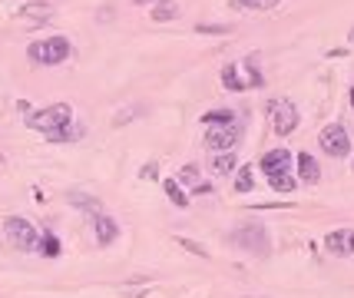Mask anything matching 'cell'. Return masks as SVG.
<instances>
[{
  "label": "cell",
  "instance_id": "9a60e30c",
  "mask_svg": "<svg viewBox=\"0 0 354 298\" xmlns=\"http://www.w3.org/2000/svg\"><path fill=\"white\" fill-rule=\"evenodd\" d=\"M222 87H225V90H235V93L248 90V87H245V80L239 76V70H235L232 63H228V67H222Z\"/></svg>",
  "mask_w": 354,
  "mask_h": 298
},
{
  "label": "cell",
  "instance_id": "f1b7e54d",
  "mask_svg": "<svg viewBox=\"0 0 354 298\" xmlns=\"http://www.w3.org/2000/svg\"><path fill=\"white\" fill-rule=\"evenodd\" d=\"M132 3H150V0H132Z\"/></svg>",
  "mask_w": 354,
  "mask_h": 298
},
{
  "label": "cell",
  "instance_id": "52a82bcc",
  "mask_svg": "<svg viewBox=\"0 0 354 298\" xmlns=\"http://www.w3.org/2000/svg\"><path fill=\"white\" fill-rule=\"evenodd\" d=\"M268 110H272V130L279 133V136L295 133V126H298V106L292 100H275Z\"/></svg>",
  "mask_w": 354,
  "mask_h": 298
},
{
  "label": "cell",
  "instance_id": "8fae6325",
  "mask_svg": "<svg viewBox=\"0 0 354 298\" xmlns=\"http://www.w3.org/2000/svg\"><path fill=\"white\" fill-rule=\"evenodd\" d=\"M298 176L305 183H318L321 179V166H318V159L311 152H298Z\"/></svg>",
  "mask_w": 354,
  "mask_h": 298
},
{
  "label": "cell",
  "instance_id": "8992f818",
  "mask_svg": "<svg viewBox=\"0 0 354 298\" xmlns=\"http://www.w3.org/2000/svg\"><path fill=\"white\" fill-rule=\"evenodd\" d=\"M318 143H321V149H324L328 156H335V159L351 152V136H348V130H344L341 123H328V126L321 130V136H318Z\"/></svg>",
  "mask_w": 354,
  "mask_h": 298
},
{
  "label": "cell",
  "instance_id": "4fadbf2b",
  "mask_svg": "<svg viewBox=\"0 0 354 298\" xmlns=\"http://www.w3.org/2000/svg\"><path fill=\"white\" fill-rule=\"evenodd\" d=\"M235 166H239L235 152H215V159H212V172H215V176H232Z\"/></svg>",
  "mask_w": 354,
  "mask_h": 298
},
{
  "label": "cell",
  "instance_id": "9c48e42d",
  "mask_svg": "<svg viewBox=\"0 0 354 298\" xmlns=\"http://www.w3.org/2000/svg\"><path fill=\"white\" fill-rule=\"evenodd\" d=\"M324 249H328L331 255H341V259L354 255V229H335V232H328V236H324Z\"/></svg>",
  "mask_w": 354,
  "mask_h": 298
},
{
  "label": "cell",
  "instance_id": "7c38bea8",
  "mask_svg": "<svg viewBox=\"0 0 354 298\" xmlns=\"http://www.w3.org/2000/svg\"><path fill=\"white\" fill-rule=\"evenodd\" d=\"M150 17L156 20V23H169V20L179 17V7H176L172 0H159V3H156V7L150 10Z\"/></svg>",
  "mask_w": 354,
  "mask_h": 298
},
{
  "label": "cell",
  "instance_id": "4316f807",
  "mask_svg": "<svg viewBox=\"0 0 354 298\" xmlns=\"http://www.w3.org/2000/svg\"><path fill=\"white\" fill-rule=\"evenodd\" d=\"M139 176H143V179H156V176H159V166H156V163H146V169H143Z\"/></svg>",
  "mask_w": 354,
  "mask_h": 298
},
{
  "label": "cell",
  "instance_id": "f546056e",
  "mask_svg": "<svg viewBox=\"0 0 354 298\" xmlns=\"http://www.w3.org/2000/svg\"><path fill=\"white\" fill-rule=\"evenodd\" d=\"M351 106H354V90H351Z\"/></svg>",
  "mask_w": 354,
  "mask_h": 298
},
{
  "label": "cell",
  "instance_id": "2e32d148",
  "mask_svg": "<svg viewBox=\"0 0 354 298\" xmlns=\"http://www.w3.org/2000/svg\"><path fill=\"white\" fill-rule=\"evenodd\" d=\"M20 17L50 20V17H54V7H50V3H23V7H20Z\"/></svg>",
  "mask_w": 354,
  "mask_h": 298
},
{
  "label": "cell",
  "instance_id": "ac0fdd59",
  "mask_svg": "<svg viewBox=\"0 0 354 298\" xmlns=\"http://www.w3.org/2000/svg\"><path fill=\"white\" fill-rule=\"evenodd\" d=\"M268 186L275 192H295V176L292 172H279V176H268Z\"/></svg>",
  "mask_w": 354,
  "mask_h": 298
},
{
  "label": "cell",
  "instance_id": "cb8c5ba5",
  "mask_svg": "<svg viewBox=\"0 0 354 298\" xmlns=\"http://www.w3.org/2000/svg\"><path fill=\"white\" fill-rule=\"evenodd\" d=\"M176 183H186V186L196 189V186H199V169H196V166H186L182 172H179V179H176Z\"/></svg>",
  "mask_w": 354,
  "mask_h": 298
},
{
  "label": "cell",
  "instance_id": "484cf974",
  "mask_svg": "<svg viewBox=\"0 0 354 298\" xmlns=\"http://www.w3.org/2000/svg\"><path fill=\"white\" fill-rule=\"evenodd\" d=\"M176 242L182 245L186 252H192V255H199V259H205V249H202V245H199V242H192V239H186V236H179Z\"/></svg>",
  "mask_w": 354,
  "mask_h": 298
},
{
  "label": "cell",
  "instance_id": "7a4b0ae2",
  "mask_svg": "<svg viewBox=\"0 0 354 298\" xmlns=\"http://www.w3.org/2000/svg\"><path fill=\"white\" fill-rule=\"evenodd\" d=\"M232 242L245 249L248 255H268L272 252V242H268V229L261 222H245L239 229H232V236H228Z\"/></svg>",
  "mask_w": 354,
  "mask_h": 298
},
{
  "label": "cell",
  "instance_id": "d4e9b609",
  "mask_svg": "<svg viewBox=\"0 0 354 298\" xmlns=\"http://www.w3.org/2000/svg\"><path fill=\"white\" fill-rule=\"evenodd\" d=\"M242 7L248 10H272V7H279V0H239Z\"/></svg>",
  "mask_w": 354,
  "mask_h": 298
},
{
  "label": "cell",
  "instance_id": "d6986e66",
  "mask_svg": "<svg viewBox=\"0 0 354 298\" xmlns=\"http://www.w3.org/2000/svg\"><path fill=\"white\" fill-rule=\"evenodd\" d=\"M37 249L43 252V255L56 259V255H60V239H56L54 232H43V236H40V242H37Z\"/></svg>",
  "mask_w": 354,
  "mask_h": 298
},
{
  "label": "cell",
  "instance_id": "5b68a950",
  "mask_svg": "<svg viewBox=\"0 0 354 298\" xmlns=\"http://www.w3.org/2000/svg\"><path fill=\"white\" fill-rule=\"evenodd\" d=\"M3 232H7V239L10 245H17L20 252H34L37 249V229L27 222V219H20V216H10V219H3Z\"/></svg>",
  "mask_w": 354,
  "mask_h": 298
},
{
  "label": "cell",
  "instance_id": "ffe728a7",
  "mask_svg": "<svg viewBox=\"0 0 354 298\" xmlns=\"http://www.w3.org/2000/svg\"><path fill=\"white\" fill-rule=\"evenodd\" d=\"M70 203H73L76 209H86V212H96V216H99V203H96L93 196H86V192H70Z\"/></svg>",
  "mask_w": 354,
  "mask_h": 298
},
{
  "label": "cell",
  "instance_id": "603a6c76",
  "mask_svg": "<svg viewBox=\"0 0 354 298\" xmlns=\"http://www.w3.org/2000/svg\"><path fill=\"white\" fill-rule=\"evenodd\" d=\"M196 34H212V37H222V34H232V27H225V23H199V27H196Z\"/></svg>",
  "mask_w": 354,
  "mask_h": 298
},
{
  "label": "cell",
  "instance_id": "e0dca14e",
  "mask_svg": "<svg viewBox=\"0 0 354 298\" xmlns=\"http://www.w3.org/2000/svg\"><path fill=\"white\" fill-rule=\"evenodd\" d=\"M252 186H255L252 166H239V172H235V192H252Z\"/></svg>",
  "mask_w": 354,
  "mask_h": 298
},
{
  "label": "cell",
  "instance_id": "6da1fadb",
  "mask_svg": "<svg viewBox=\"0 0 354 298\" xmlns=\"http://www.w3.org/2000/svg\"><path fill=\"white\" fill-rule=\"evenodd\" d=\"M27 126L43 133L50 143H70V139L76 136L73 106H70V103H54V106H47V110L30 113V116H27Z\"/></svg>",
  "mask_w": 354,
  "mask_h": 298
},
{
  "label": "cell",
  "instance_id": "44dd1931",
  "mask_svg": "<svg viewBox=\"0 0 354 298\" xmlns=\"http://www.w3.org/2000/svg\"><path fill=\"white\" fill-rule=\"evenodd\" d=\"M245 70H248V87H261V73H259V56L252 54V56H245Z\"/></svg>",
  "mask_w": 354,
  "mask_h": 298
},
{
  "label": "cell",
  "instance_id": "5bb4252c",
  "mask_svg": "<svg viewBox=\"0 0 354 298\" xmlns=\"http://www.w3.org/2000/svg\"><path fill=\"white\" fill-rule=\"evenodd\" d=\"M163 189H166V196H169V203H172V205H179V209H186V205H189V192L179 186L176 179H166V183H163Z\"/></svg>",
  "mask_w": 354,
  "mask_h": 298
},
{
  "label": "cell",
  "instance_id": "7402d4cb",
  "mask_svg": "<svg viewBox=\"0 0 354 298\" xmlns=\"http://www.w3.org/2000/svg\"><path fill=\"white\" fill-rule=\"evenodd\" d=\"M235 119V113L232 110H212V113H205L202 116V126L205 123H232Z\"/></svg>",
  "mask_w": 354,
  "mask_h": 298
},
{
  "label": "cell",
  "instance_id": "277c9868",
  "mask_svg": "<svg viewBox=\"0 0 354 298\" xmlns=\"http://www.w3.org/2000/svg\"><path fill=\"white\" fill-rule=\"evenodd\" d=\"M239 139H242V123L239 119H232V123H205V146L215 149V152H232Z\"/></svg>",
  "mask_w": 354,
  "mask_h": 298
},
{
  "label": "cell",
  "instance_id": "3957f363",
  "mask_svg": "<svg viewBox=\"0 0 354 298\" xmlns=\"http://www.w3.org/2000/svg\"><path fill=\"white\" fill-rule=\"evenodd\" d=\"M27 56L34 63H43V67H56L70 56V40L67 37H47V40H37L27 47Z\"/></svg>",
  "mask_w": 354,
  "mask_h": 298
},
{
  "label": "cell",
  "instance_id": "83f0119b",
  "mask_svg": "<svg viewBox=\"0 0 354 298\" xmlns=\"http://www.w3.org/2000/svg\"><path fill=\"white\" fill-rule=\"evenodd\" d=\"M192 192H196V196H209V192H212V186H209V183H199Z\"/></svg>",
  "mask_w": 354,
  "mask_h": 298
},
{
  "label": "cell",
  "instance_id": "ba28073f",
  "mask_svg": "<svg viewBox=\"0 0 354 298\" xmlns=\"http://www.w3.org/2000/svg\"><path fill=\"white\" fill-rule=\"evenodd\" d=\"M259 169L265 172V176H279V172H288L292 169V152L285 146L279 149H268L265 156L259 159Z\"/></svg>",
  "mask_w": 354,
  "mask_h": 298
},
{
  "label": "cell",
  "instance_id": "30bf717a",
  "mask_svg": "<svg viewBox=\"0 0 354 298\" xmlns=\"http://www.w3.org/2000/svg\"><path fill=\"white\" fill-rule=\"evenodd\" d=\"M93 229H96V242L99 245H113L116 242V236H119V225H116V219L113 216H96L93 219Z\"/></svg>",
  "mask_w": 354,
  "mask_h": 298
}]
</instances>
